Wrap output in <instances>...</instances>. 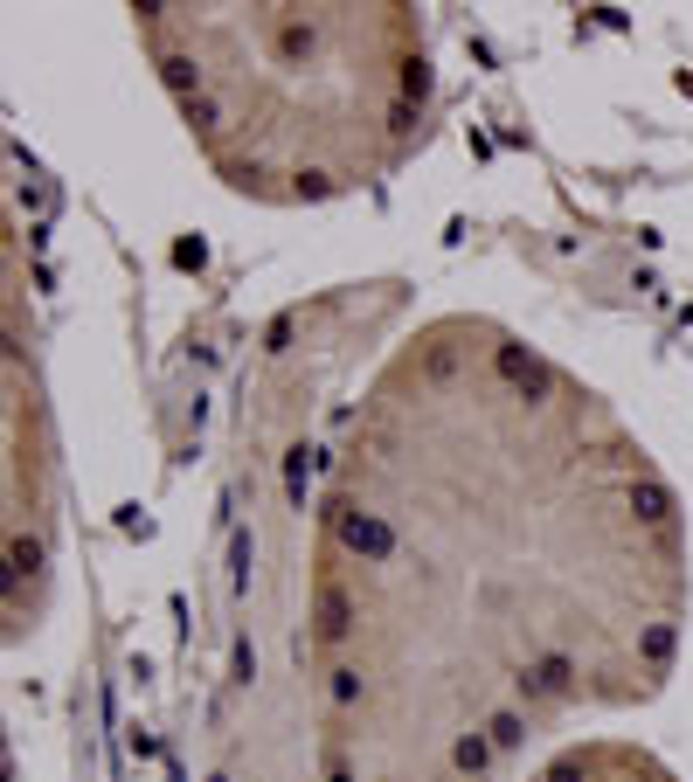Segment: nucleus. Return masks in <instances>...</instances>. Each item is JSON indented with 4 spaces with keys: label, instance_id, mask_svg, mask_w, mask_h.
I'll return each instance as SVG.
<instances>
[{
    "label": "nucleus",
    "instance_id": "1",
    "mask_svg": "<svg viewBox=\"0 0 693 782\" xmlns=\"http://www.w3.org/2000/svg\"><path fill=\"white\" fill-rule=\"evenodd\" d=\"M340 540L354 547V554H368V561H389V547H396V533L381 527L375 512H340Z\"/></svg>",
    "mask_w": 693,
    "mask_h": 782
},
{
    "label": "nucleus",
    "instance_id": "2",
    "mask_svg": "<svg viewBox=\"0 0 693 782\" xmlns=\"http://www.w3.org/2000/svg\"><path fill=\"white\" fill-rule=\"evenodd\" d=\"M569 679H576L569 658H534L521 686H527V699H561V693H569Z\"/></svg>",
    "mask_w": 693,
    "mask_h": 782
},
{
    "label": "nucleus",
    "instance_id": "3",
    "mask_svg": "<svg viewBox=\"0 0 693 782\" xmlns=\"http://www.w3.org/2000/svg\"><path fill=\"white\" fill-rule=\"evenodd\" d=\"M347 631H354V603H347L340 589H319V637H326V644H340Z\"/></svg>",
    "mask_w": 693,
    "mask_h": 782
},
{
    "label": "nucleus",
    "instance_id": "4",
    "mask_svg": "<svg viewBox=\"0 0 693 782\" xmlns=\"http://www.w3.org/2000/svg\"><path fill=\"white\" fill-rule=\"evenodd\" d=\"M631 506H638V519H645V527H673V492H665V485H638L631 492Z\"/></svg>",
    "mask_w": 693,
    "mask_h": 782
},
{
    "label": "nucleus",
    "instance_id": "5",
    "mask_svg": "<svg viewBox=\"0 0 693 782\" xmlns=\"http://www.w3.org/2000/svg\"><path fill=\"white\" fill-rule=\"evenodd\" d=\"M485 762H493V735H465V741H458V769H465V775H479Z\"/></svg>",
    "mask_w": 693,
    "mask_h": 782
},
{
    "label": "nucleus",
    "instance_id": "6",
    "mask_svg": "<svg viewBox=\"0 0 693 782\" xmlns=\"http://www.w3.org/2000/svg\"><path fill=\"white\" fill-rule=\"evenodd\" d=\"M485 735H493V748H521V741H527V720H521V714H493V727H485Z\"/></svg>",
    "mask_w": 693,
    "mask_h": 782
},
{
    "label": "nucleus",
    "instance_id": "7",
    "mask_svg": "<svg viewBox=\"0 0 693 782\" xmlns=\"http://www.w3.org/2000/svg\"><path fill=\"white\" fill-rule=\"evenodd\" d=\"M645 658H652V665L673 658V623H652V631H645Z\"/></svg>",
    "mask_w": 693,
    "mask_h": 782
},
{
    "label": "nucleus",
    "instance_id": "8",
    "mask_svg": "<svg viewBox=\"0 0 693 782\" xmlns=\"http://www.w3.org/2000/svg\"><path fill=\"white\" fill-rule=\"evenodd\" d=\"M333 699H340V707H354V699H361V679H354V672H333Z\"/></svg>",
    "mask_w": 693,
    "mask_h": 782
},
{
    "label": "nucleus",
    "instance_id": "9",
    "mask_svg": "<svg viewBox=\"0 0 693 782\" xmlns=\"http://www.w3.org/2000/svg\"><path fill=\"white\" fill-rule=\"evenodd\" d=\"M326 782H354V775H347V769H340V762H333V775H326Z\"/></svg>",
    "mask_w": 693,
    "mask_h": 782
}]
</instances>
